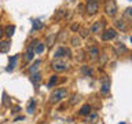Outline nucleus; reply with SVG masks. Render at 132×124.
<instances>
[{
    "label": "nucleus",
    "mask_w": 132,
    "mask_h": 124,
    "mask_svg": "<svg viewBox=\"0 0 132 124\" xmlns=\"http://www.w3.org/2000/svg\"><path fill=\"white\" fill-rule=\"evenodd\" d=\"M69 95L68 88H56L55 91H52L51 95H50V103L55 105V103L63 101V99Z\"/></svg>",
    "instance_id": "obj_1"
},
{
    "label": "nucleus",
    "mask_w": 132,
    "mask_h": 124,
    "mask_svg": "<svg viewBox=\"0 0 132 124\" xmlns=\"http://www.w3.org/2000/svg\"><path fill=\"white\" fill-rule=\"evenodd\" d=\"M51 69L55 70V72H66L69 69V64L66 62L65 58H56L51 62Z\"/></svg>",
    "instance_id": "obj_2"
},
{
    "label": "nucleus",
    "mask_w": 132,
    "mask_h": 124,
    "mask_svg": "<svg viewBox=\"0 0 132 124\" xmlns=\"http://www.w3.org/2000/svg\"><path fill=\"white\" fill-rule=\"evenodd\" d=\"M103 10H105L106 15L114 17L116 14H117V3H116L114 0H106L105 6H103Z\"/></svg>",
    "instance_id": "obj_3"
},
{
    "label": "nucleus",
    "mask_w": 132,
    "mask_h": 124,
    "mask_svg": "<svg viewBox=\"0 0 132 124\" xmlns=\"http://www.w3.org/2000/svg\"><path fill=\"white\" fill-rule=\"evenodd\" d=\"M117 37V30L113 28H110V29H105L102 33H101V39L103 41H110V40H113Z\"/></svg>",
    "instance_id": "obj_4"
},
{
    "label": "nucleus",
    "mask_w": 132,
    "mask_h": 124,
    "mask_svg": "<svg viewBox=\"0 0 132 124\" xmlns=\"http://www.w3.org/2000/svg\"><path fill=\"white\" fill-rule=\"evenodd\" d=\"M54 58H72V51L66 47H58L54 52Z\"/></svg>",
    "instance_id": "obj_5"
},
{
    "label": "nucleus",
    "mask_w": 132,
    "mask_h": 124,
    "mask_svg": "<svg viewBox=\"0 0 132 124\" xmlns=\"http://www.w3.org/2000/svg\"><path fill=\"white\" fill-rule=\"evenodd\" d=\"M99 11V2L98 0H94V2H88L85 6V12L88 15H95Z\"/></svg>",
    "instance_id": "obj_6"
},
{
    "label": "nucleus",
    "mask_w": 132,
    "mask_h": 124,
    "mask_svg": "<svg viewBox=\"0 0 132 124\" xmlns=\"http://www.w3.org/2000/svg\"><path fill=\"white\" fill-rule=\"evenodd\" d=\"M105 26H106V22L103 19L96 21V22H94V25L91 26L89 32L94 33V35H99V33H102L103 30H105Z\"/></svg>",
    "instance_id": "obj_7"
},
{
    "label": "nucleus",
    "mask_w": 132,
    "mask_h": 124,
    "mask_svg": "<svg viewBox=\"0 0 132 124\" xmlns=\"http://www.w3.org/2000/svg\"><path fill=\"white\" fill-rule=\"evenodd\" d=\"M110 77L109 76H103L101 80V94L102 95H107L110 92Z\"/></svg>",
    "instance_id": "obj_8"
},
{
    "label": "nucleus",
    "mask_w": 132,
    "mask_h": 124,
    "mask_svg": "<svg viewBox=\"0 0 132 124\" xmlns=\"http://www.w3.org/2000/svg\"><path fill=\"white\" fill-rule=\"evenodd\" d=\"M87 55H88V58L91 61H96L98 58L101 57V55H99V48L94 47V45H92V47H89L88 50H87Z\"/></svg>",
    "instance_id": "obj_9"
},
{
    "label": "nucleus",
    "mask_w": 132,
    "mask_h": 124,
    "mask_svg": "<svg viewBox=\"0 0 132 124\" xmlns=\"http://www.w3.org/2000/svg\"><path fill=\"white\" fill-rule=\"evenodd\" d=\"M11 48V41L10 40H0V52L6 54Z\"/></svg>",
    "instance_id": "obj_10"
},
{
    "label": "nucleus",
    "mask_w": 132,
    "mask_h": 124,
    "mask_svg": "<svg viewBox=\"0 0 132 124\" xmlns=\"http://www.w3.org/2000/svg\"><path fill=\"white\" fill-rule=\"evenodd\" d=\"M35 48H33V45L30 44L29 47L26 48V51H25V61L26 62H30L33 59V57H35Z\"/></svg>",
    "instance_id": "obj_11"
},
{
    "label": "nucleus",
    "mask_w": 132,
    "mask_h": 124,
    "mask_svg": "<svg viewBox=\"0 0 132 124\" xmlns=\"http://www.w3.org/2000/svg\"><path fill=\"white\" fill-rule=\"evenodd\" d=\"M33 45V48H35V52L36 54H41V52H44V50H45V43H43V41H35V44L32 43Z\"/></svg>",
    "instance_id": "obj_12"
},
{
    "label": "nucleus",
    "mask_w": 132,
    "mask_h": 124,
    "mask_svg": "<svg viewBox=\"0 0 132 124\" xmlns=\"http://www.w3.org/2000/svg\"><path fill=\"white\" fill-rule=\"evenodd\" d=\"M91 112H92V107H91V105H88V103H87V105L81 106V109L78 110L77 113H78V116H88Z\"/></svg>",
    "instance_id": "obj_13"
},
{
    "label": "nucleus",
    "mask_w": 132,
    "mask_h": 124,
    "mask_svg": "<svg viewBox=\"0 0 132 124\" xmlns=\"http://www.w3.org/2000/svg\"><path fill=\"white\" fill-rule=\"evenodd\" d=\"M14 32H15V26H14V25H7V26L4 28V36H6L7 39L12 37Z\"/></svg>",
    "instance_id": "obj_14"
},
{
    "label": "nucleus",
    "mask_w": 132,
    "mask_h": 124,
    "mask_svg": "<svg viewBox=\"0 0 132 124\" xmlns=\"http://www.w3.org/2000/svg\"><path fill=\"white\" fill-rule=\"evenodd\" d=\"M96 121H98V113H95V112H91V113L87 116V123L95 124Z\"/></svg>",
    "instance_id": "obj_15"
},
{
    "label": "nucleus",
    "mask_w": 132,
    "mask_h": 124,
    "mask_svg": "<svg viewBox=\"0 0 132 124\" xmlns=\"http://www.w3.org/2000/svg\"><path fill=\"white\" fill-rule=\"evenodd\" d=\"M116 51H117L118 55H122V54H127L128 52V48L122 43H118L117 45H116Z\"/></svg>",
    "instance_id": "obj_16"
},
{
    "label": "nucleus",
    "mask_w": 132,
    "mask_h": 124,
    "mask_svg": "<svg viewBox=\"0 0 132 124\" xmlns=\"http://www.w3.org/2000/svg\"><path fill=\"white\" fill-rule=\"evenodd\" d=\"M114 26L118 29V30H122V32H125L127 30V25H125V22H124L122 19H117L114 22Z\"/></svg>",
    "instance_id": "obj_17"
},
{
    "label": "nucleus",
    "mask_w": 132,
    "mask_h": 124,
    "mask_svg": "<svg viewBox=\"0 0 132 124\" xmlns=\"http://www.w3.org/2000/svg\"><path fill=\"white\" fill-rule=\"evenodd\" d=\"M16 59H18V57H16V55H14L12 58H10V62H8V66H7V72L14 70L15 65H16Z\"/></svg>",
    "instance_id": "obj_18"
},
{
    "label": "nucleus",
    "mask_w": 132,
    "mask_h": 124,
    "mask_svg": "<svg viewBox=\"0 0 132 124\" xmlns=\"http://www.w3.org/2000/svg\"><path fill=\"white\" fill-rule=\"evenodd\" d=\"M35 109H36V101H35V99H32V101H29L28 107H26L28 114H33V113H35Z\"/></svg>",
    "instance_id": "obj_19"
},
{
    "label": "nucleus",
    "mask_w": 132,
    "mask_h": 124,
    "mask_svg": "<svg viewBox=\"0 0 132 124\" xmlns=\"http://www.w3.org/2000/svg\"><path fill=\"white\" fill-rule=\"evenodd\" d=\"M40 81H41V73H39V72L32 73V83H33V84H35V86L37 87Z\"/></svg>",
    "instance_id": "obj_20"
},
{
    "label": "nucleus",
    "mask_w": 132,
    "mask_h": 124,
    "mask_svg": "<svg viewBox=\"0 0 132 124\" xmlns=\"http://www.w3.org/2000/svg\"><path fill=\"white\" fill-rule=\"evenodd\" d=\"M70 44H72V47L78 48L81 45V39H80V37H77V36H73L72 39H70Z\"/></svg>",
    "instance_id": "obj_21"
},
{
    "label": "nucleus",
    "mask_w": 132,
    "mask_h": 124,
    "mask_svg": "<svg viewBox=\"0 0 132 124\" xmlns=\"http://www.w3.org/2000/svg\"><path fill=\"white\" fill-rule=\"evenodd\" d=\"M40 65H41V61L40 59H37L36 62H35V64H33L32 66H30V68H29V73H36L37 72V70H39V68H40Z\"/></svg>",
    "instance_id": "obj_22"
},
{
    "label": "nucleus",
    "mask_w": 132,
    "mask_h": 124,
    "mask_svg": "<svg viewBox=\"0 0 132 124\" xmlns=\"http://www.w3.org/2000/svg\"><path fill=\"white\" fill-rule=\"evenodd\" d=\"M41 28H44V22H41L39 19L33 21V30H40Z\"/></svg>",
    "instance_id": "obj_23"
},
{
    "label": "nucleus",
    "mask_w": 132,
    "mask_h": 124,
    "mask_svg": "<svg viewBox=\"0 0 132 124\" xmlns=\"http://www.w3.org/2000/svg\"><path fill=\"white\" fill-rule=\"evenodd\" d=\"M81 70H82V74H84V76H92V68H91V66L84 65L81 68Z\"/></svg>",
    "instance_id": "obj_24"
},
{
    "label": "nucleus",
    "mask_w": 132,
    "mask_h": 124,
    "mask_svg": "<svg viewBox=\"0 0 132 124\" xmlns=\"http://www.w3.org/2000/svg\"><path fill=\"white\" fill-rule=\"evenodd\" d=\"M58 83V76L56 74H52L51 77H50V81H48V87H52L54 84H56Z\"/></svg>",
    "instance_id": "obj_25"
},
{
    "label": "nucleus",
    "mask_w": 132,
    "mask_h": 124,
    "mask_svg": "<svg viewBox=\"0 0 132 124\" xmlns=\"http://www.w3.org/2000/svg\"><path fill=\"white\" fill-rule=\"evenodd\" d=\"M54 40H55V35H50L47 37V41H45V44L48 45V47H51V45L54 44Z\"/></svg>",
    "instance_id": "obj_26"
},
{
    "label": "nucleus",
    "mask_w": 132,
    "mask_h": 124,
    "mask_svg": "<svg viewBox=\"0 0 132 124\" xmlns=\"http://www.w3.org/2000/svg\"><path fill=\"white\" fill-rule=\"evenodd\" d=\"M78 101H80V97H78L77 94H73L72 98H70V105H76Z\"/></svg>",
    "instance_id": "obj_27"
},
{
    "label": "nucleus",
    "mask_w": 132,
    "mask_h": 124,
    "mask_svg": "<svg viewBox=\"0 0 132 124\" xmlns=\"http://www.w3.org/2000/svg\"><path fill=\"white\" fill-rule=\"evenodd\" d=\"M124 15H125L128 19H131V21H132V7H128L127 10L124 11Z\"/></svg>",
    "instance_id": "obj_28"
},
{
    "label": "nucleus",
    "mask_w": 132,
    "mask_h": 124,
    "mask_svg": "<svg viewBox=\"0 0 132 124\" xmlns=\"http://www.w3.org/2000/svg\"><path fill=\"white\" fill-rule=\"evenodd\" d=\"M80 33H81V37H82V39H87V37H88V35H89V30H87V29H81Z\"/></svg>",
    "instance_id": "obj_29"
},
{
    "label": "nucleus",
    "mask_w": 132,
    "mask_h": 124,
    "mask_svg": "<svg viewBox=\"0 0 132 124\" xmlns=\"http://www.w3.org/2000/svg\"><path fill=\"white\" fill-rule=\"evenodd\" d=\"M70 29H72L73 32H78V30H80V25H78V24H73L72 26H70Z\"/></svg>",
    "instance_id": "obj_30"
},
{
    "label": "nucleus",
    "mask_w": 132,
    "mask_h": 124,
    "mask_svg": "<svg viewBox=\"0 0 132 124\" xmlns=\"http://www.w3.org/2000/svg\"><path fill=\"white\" fill-rule=\"evenodd\" d=\"M3 36H4V29L0 26V40H2V37H3Z\"/></svg>",
    "instance_id": "obj_31"
},
{
    "label": "nucleus",
    "mask_w": 132,
    "mask_h": 124,
    "mask_svg": "<svg viewBox=\"0 0 132 124\" xmlns=\"http://www.w3.org/2000/svg\"><path fill=\"white\" fill-rule=\"evenodd\" d=\"M88 2H94V0H87V3H88Z\"/></svg>",
    "instance_id": "obj_32"
},
{
    "label": "nucleus",
    "mask_w": 132,
    "mask_h": 124,
    "mask_svg": "<svg viewBox=\"0 0 132 124\" xmlns=\"http://www.w3.org/2000/svg\"><path fill=\"white\" fill-rule=\"evenodd\" d=\"M131 43H132V36H131Z\"/></svg>",
    "instance_id": "obj_33"
},
{
    "label": "nucleus",
    "mask_w": 132,
    "mask_h": 124,
    "mask_svg": "<svg viewBox=\"0 0 132 124\" xmlns=\"http://www.w3.org/2000/svg\"><path fill=\"white\" fill-rule=\"evenodd\" d=\"M120 124H125V123H120Z\"/></svg>",
    "instance_id": "obj_34"
},
{
    "label": "nucleus",
    "mask_w": 132,
    "mask_h": 124,
    "mask_svg": "<svg viewBox=\"0 0 132 124\" xmlns=\"http://www.w3.org/2000/svg\"><path fill=\"white\" fill-rule=\"evenodd\" d=\"M131 2H132V0H131Z\"/></svg>",
    "instance_id": "obj_35"
}]
</instances>
